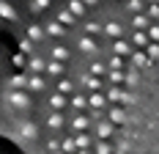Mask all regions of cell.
<instances>
[]
</instances>
